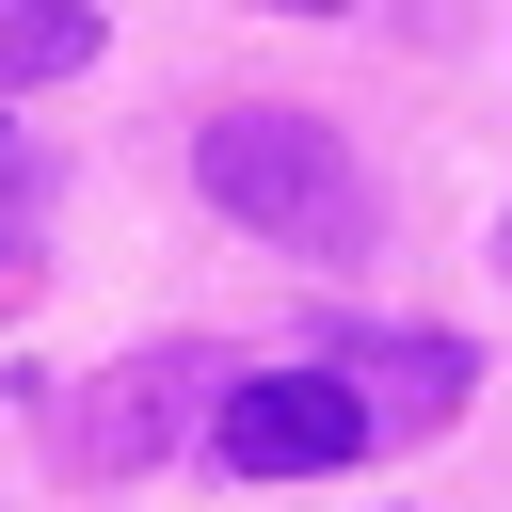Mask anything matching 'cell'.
Returning <instances> with one entry per match:
<instances>
[{"mask_svg":"<svg viewBox=\"0 0 512 512\" xmlns=\"http://www.w3.org/2000/svg\"><path fill=\"white\" fill-rule=\"evenodd\" d=\"M224 352H128L112 384H64V416H48V448L80 464V480H128V464H160L192 416H224Z\"/></svg>","mask_w":512,"mask_h":512,"instance_id":"2","label":"cell"},{"mask_svg":"<svg viewBox=\"0 0 512 512\" xmlns=\"http://www.w3.org/2000/svg\"><path fill=\"white\" fill-rule=\"evenodd\" d=\"M64 64H96V16L80 0H0V80H64Z\"/></svg>","mask_w":512,"mask_h":512,"instance_id":"5","label":"cell"},{"mask_svg":"<svg viewBox=\"0 0 512 512\" xmlns=\"http://www.w3.org/2000/svg\"><path fill=\"white\" fill-rule=\"evenodd\" d=\"M16 304H32V272H16V256H0V320H16Z\"/></svg>","mask_w":512,"mask_h":512,"instance_id":"6","label":"cell"},{"mask_svg":"<svg viewBox=\"0 0 512 512\" xmlns=\"http://www.w3.org/2000/svg\"><path fill=\"white\" fill-rule=\"evenodd\" d=\"M192 176H208V208H240V224L288 240V256H368V224H384L368 160H352L320 112H272V96L208 112V128H192Z\"/></svg>","mask_w":512,"mask_h":512,"instance_id":"1","label":"cell"},{"mask_svg":"<svg viewBox=\"0 0 512 512\" xmlns=\"http://www.w3.org/2000/svg\"><path fill=\"white\" fill-rule=\"evenodd\" d=\"M208 448H224L240 480H320V464L368 448V400H352L336 368H240L224 416H208Z\"/></svg>","mask_w":512,"mask_h":512,"instance_id":"3","label":"cell"},{"mask_svg":"<svg viewBox=\"0 0 512 512\" xmlns=\"http://www.w3.org/2000/svg\"><path fill=\"white\" fill-rule=\"evenodd\" d=\"M320 368L368 400V432H432V416H464V384H480L464 336H320Z\"/></svg>","mask_w":512,"mask_h":512,"instance_id":"4","label":"cell"}]
</instances>
